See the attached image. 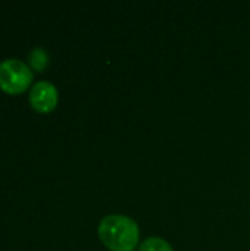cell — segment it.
I'll return each mask as SVG.
<instances>
[{"label": "cell", "instance_id": "cell-2", "mask_svg": "<svg viewBox=\"0 0 250 251\" xmlns=\"http://www.w3.org/2000/svg\"><path fill=\"white\" fill-rule=\"evenodd\" d=\"M32 81L29 66L16 59H7L0 63V88L7 94H18L28 88Z\"/></svg>", "mask_w": 250, "mask_h": 251}, {"label": "cell", "instance_id": "cell-5", "mask_svg": "<svg viewBox=\"0 0 250 251\" xmlns=\"http://www.w3.org/2000/svg\"><path fill=\"white\" fill-rule=\"evenodd\" d=\"M139 251H174L171 244L168 241H165L164 238H159V237H150V238H146L140 247Z\"/></svg>", "mask_w": 250, "mask_h": 251}, {"label": "cell", "instance_id": "cell-4", "mask_svg": "<svg viewBox=\"0 0 250 251\" xmlns=\"http://www.w3.org/2000/svg\"><path fill=\"white\" fill-rule=\"evenodd\" d=\"M28 60H29V65L34 71L41 72L49 65V54L44 49L35 47L28 53Z\"/></svg>", "mask_w": 250, "mask_h": 251}, {"label": "cell", "instance_id": "cell-3", "mask_svg": "<svg viewBox=\"0 0 250 251\" xmlns=\"http://www.w3.org/2000/svg\"><path fill=\"white\" fill-rule=\"evenodd\" d=\"M57 90L47 81H40L32 85L29 93V103L34 110L40 113L52 112L57 104Z\"/></svg>", "mask_w": 250, "mask_h": 251}, {"label": "cell", "instance_id": "cell-1", "mask_svg": "<svg viewBox=\"0 0 250 251\" xmlns=\"http://www.w3.org/2000/svg\"><path fill=\"white\" fill-rule=\"evenodd\" d=\"M97 232L103 246L111 251H134L140 240L137 222L124 215L103 218Z\"/></svg>", "mask_w": 250, "mask_h": 251}]
</instances>
